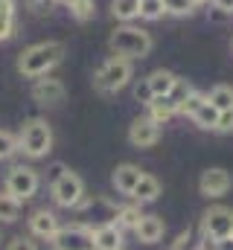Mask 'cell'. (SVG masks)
Instances as JSON below:
<instances>
[{
	"label": "cell",
	"instance_id": "1",
	"mask_svg": "<svg viewBox=\"0 0 233 250\" xmlns=\"http://www.w3.org/2000/svg\"><path fill=\"white\" fill-rule=\"evenodd\" d=\"M61 62H64L61 41H38L18 56V73L23 79H41V76H50V70H56Z\"/></svg>",
	"mask_w": 233,
	"mask_h": 250
},
{
	"label": "cell",
	"instance_id": "2",
	"mask_svg": "<svg viewBox=\"0 0 233 250\" xmlns=\"http://www.w3.org/2000/svg\"><path fill=\"white\" fill-rule=\"evenodd\" d=\"M108 47H111V56H122V59H146L152 50H155V38L152 32H146L143 26H134V23H122L116 26L108 38Z\"/></svg>",
	"mask_w": 233,
	"mask_h": 250
},
{
	"label": "cell",
	"instance_id": "3",
	"mask_svg": "<svg viewBox=\"0 0 233 250\" xmlns=\"http://www.w3.org/2000/svg\"><path fill=\"white\" fill-rule=\"evenodd\" d=\"M50 195H53V201H56L58 207H64V209H85V204H88L85 181L76 172L64 169L61 163H56L53 172H50Z\"/></svg>",
	"mask_w": 233,
	"mask_h": 250
},
{
	"label": "cell",
	"instance_id": "4",
	"mask_svg": "<svg viewBox=\"0 0 233 250\" xmlns=\"http://www.w3.org/2000/svg\"><path fill=\"white\" fill-rule=\"evenodd\" d=\"M18 146L23 151V157L29 160H41L53 151V128L47 120L41 117H32L21 125V134H18Z\"/></svg>",
	"mask_w": 233,
	"mask_h": 250
},
{
	"label": "cell",
	"instance_id": "5",
	"mask_svg": "<svg viewBox=\"0 0 233 250\" xmlns=\"http://www.w3.org/2000/svg\"><path fill=\"white\" fill-rule=\"evenodd\" d=\"M134 76V67H131V59H122V56H108L105 62L99 64L96 76H93V87L96 93L102 96H114L122 87H128Z\"/></svg>",
	"mask_w": 233,
	"mask_h": 250
},
{
	"label": "cell",
	"instance_id": "6",
	"mask_svg": "<svg viewBox=\"0 0 233 250\" xmlns=\"http://www.w3.org/2000/svg\"><path fill=\"white\" fill-rule=\"evenodd\" d=\"M3 189H6L12 198H18V201L23 204V201H29V198L41 189V175H38V169H32V166L18 163V166H12V169L6 172Z\"/></svg>",
	"mask_w": 233,
	"mask_h": 250
},
{
	"label": "cell",
	"instance_id": "7",
	"mask_svg": "<svg viewBox=\"0 0 233 250\" xmlns=\"http://www.w3.org/2000/svg\"><path fill=\"white\" fill-rule=\"evenodd\" d=\"M53 250H93V227L76 221V224H61L53 236Z\"/></svg>",
	"mask_w": 233,
	"mask_h": 250
},
{
	"label": "cell",
	"instance_id": "8",
	"mask_svg": "<svg viewBox=\"0 0 233 250\" xmlns=\"http://www.w3.org/2000/svg\"><path fill=\"white\" fill-rule=\"evenodd\" d=\"M201 233L207 242H222L233 236V209L228 207H210L201 215Z\"/></svg>",
	"mask_w": 233,
	"mask_h": 250
},
{
	"label": "cell",
	"instance_id": "9",
	"mask_svg": "<svg viewBox=\"0 0 233 250\" xmlns=\"http://www.w3.org/2000/svg\"><path fill=\"white\" fill-rule=\"evenodd\" d=\"M231 187H233V175L222 166H213V169L201 172V178H198V192L204 198H222V195L231 192Z\"/></svg>",
	"mask_w": 233,
	"mask_h": 250
},
{
	"label": "cell",
	"instance_id": "10",
	"mask_svg": "<svg viewBox=\"0 0 233 250\" xmlns=\"http://www.w3.org/2000/svg\"><path fill=\"white\" fill-rule=\"evenodd\" d=\"M161 140V125L155 123L152 117H137L134 123L128 125V143L134 148H152Z\"/></svg>",
	"mask_w": 233,
	"mask_h": 250
},
{
	"label": "cell",
	"instance_id": "11",
	"mask_svg": "<svg viewBox=\"0 0 233 250\" xmlns=\"http://www.w3.org/2000/svg\"><path fill=\"white\" fill-rule=\"evenodd\" d=\"M26 224H29V236H32V239H41V242H53V236L61 230L58 215L53 209H47V207H44V209H35Z\"/></svg>",
	"mask_w": 233,
	"mask_h": 250
},
{
	"label": "cell",
	"instance_id": "12",
	"mask_svg": "<svg viewBox=\"0 0 233 250\" xmlns=\"http://www.w3.org/2000/svg\"><path fill=\"white\" fill-rule=\"evenodd\" d=\"M64 96H67V90H64V82L61 79L41 76L32 84V99L38 105H58V102H64Z\"/></svg>",
	"mask_w": 233,
	"mask_h": 250
},
{
	"label": "cell",
	"instance_id": "13",
	"mask_svg": "<svg viewBox=\"0 0 233 250\" xmlns=\"http://www.w3.org/2000/svg\"><path fill=\"white\" fill-rule=\"evenodd\" d=\"M163 233H166V224L161 215H143L140 224L134 227V236L140 245H158L163 239Z\"/></svg>",
	"mask_w": 233,
	"mask_h": 250
},
{
	"label": "cell",
	"instance_id": "14",
	"mask_svg": "<svg viewBox=\"0 0 233 250\" xmlns=\"http://www.w3.org/2000/svg\"><path fill=\"white\" fill-rule=\"evenodd\" d=\"M146 172L137 166V163H119L114 169V175H111V184H114L116 192H122V195H131V189L140 184V178H143Z\"/></svg>",
	"mask_w": 233,
	"mask_h": 250
},
{
	"label": "cell",
	"instance_id": "15",
	"mask_svg": "<svg viewBox=\"0 0 233 250\" xmlns=\"http://www.w3.org/2000/svg\"><path fill=\"white\" fill-rule=\"evenodd\" d=\"M93 250H122V230L114 221L93 227Z\"/></svg>",
	"mask_w": 233,
	"mask_h": 250
},
{
	"label": "cell",
	"instance_id": "16",
	"mask_svg": "<svg viewBox=\"0 0 233 250\" xmlns=\"http://www.w3.org/2000/svg\"><path fill=\"white\" fill-rule=\"evenodd\" d=\"M175 82H178V76H175L172 70H163V67H158V70H152L146 76V84H149V93L152 96H169Z\"/></svg>",
	"mask_w": 233,
	"mask_h": 250
},
{
	"label": "cell",
	"instance_id": "17",
	"mask_svg": "<svg viewBox=\"0 0 233 250\" xmlns=\"http://www.w3.org/2000/svg\"><path fill=\"white\" fill-rule=\"evenodd\" d=\"M158 195H161V181H158L155 175H143L140 184L131 189V201L140 204V207H143V204H155Z\"/></svg>",
	"mask_w": 233,
	"mask_h": 250
},
{
	"label": "cell",
	"instance_id": "18",
	"mask_svg": "<svg viewBox=\"0 0 233 250\" xmlns=\"http://www.w3.org/2000/svg\"><path fill=\"white\" fill-rule=\"evenodd\" d=\"M146 108H149V117H152V120H155L158 125L169 123L175 114H178V105H175L169 96H155V99H152Z\"/></svg>",
	"mask_w": 233,
	"mask_h": 250
},
{
	"label": "cell",
	"instance_id": "19",
	"mask_svg": "<svg viewBox=\"0 0 233 250\" xmlns=\"http://www.w3.org/2000/svg\"><path fill=\"white\" fill-rule=\"evenodd\" d=\"M111 15L119 23H131L140 18V0H111Z\"/></svg>",
	"mask_w": 233,
	"mask_h": 250
},
{
	"label": "cell",
	"instance_id": "20",
	"mask_svg": "<svg viewBox=\"0 0 233 250\" xmlns=\"http://www.w3.org/2000/svg\"><path fill=\"white\" fill-rule=\"evenodd\" d=\"M140 218H143V212H140V204H131V207H116V215H114V224L125 233V230H131L134 233V227L140 224Z\"/></svg>",
	"mask_w": 233,
	"mask_h": 250
},
{
	"label": "cell",
	"instance_id": "21",
	"mask_svg": "<svg viewBox=\"0 0 233 250\" xmlns=\"http://www.w3.org/2000/svg\"><path fill=\"white\" fill-rule=\"evenodd\" d=\"M15 35V0H0V41Z\"/></svg>",
	"mask_w": 233,
	"mask_h": 250
},
{
	"label": "cell",
	"instance_id": "22",
	"mask_svg": "<svg viewBox=\"0 0 233 250\" xmlns=\"http://www.w3.org/2000/svg\"><path fill=\"white\" fill-rule=\"evenodd\" d=\"M207 102L216 108V111H231L233 108V87L231 84H216L210 93H204Z\"/></svg>",
	"mask_w": 233,
	"mask_h": 250
},
{
	"label": "cell",
	"instance_id": "23",
	"mask_svg": "<svg viewBox=\"0 0 233 250\" xmlns=\"http://www.w3.org/2000/svg\"><path fill=\"white\" fill-rule=\"evenodd\" d=\"M18 215H21V201L3 189L0 192V224H12V221H18Z\"/></svg>",
	"mask_w": 233,
	"mask_h": 250
},
{
	"label": "cell",
	"instance_id": "24",
	"mask_svg": "<svg viewBox=\"0 0 233 250\" xmlns=\"http://www.w3.org/2000/svg\"><path fill=\"white\" fill-rule=\"evenodd\" d=\"M18 151H21V146H18V134H12V131L0 128V163L12 160Z\"/></svg>",
	"mask_w": 233,
	"mask_h": 250
},
{
	"label": "cell",
	"instance_id": "25",
	"mask_svg": "<svg viewBox=\"0 0 233 250\" xmlns=\"http://www.w3.org/2000/svg\"><path fill=\"white\" fill-rule=\"evenodd\" d=\"M192 123L198 125V128H204V131H216V123H219V111H216L210 102H204V105L198 108V114L192 117Z\"/></svg>",
	"mask_w": 233,
	"mask_h": 250
},
{
	"label": "cell",
	"instance_id": "26",
	"mask_svg": "<svg viewBox=\"0 0 233 250\" xmlns=\"http://www.w3.org/2000/svg\"><path fill=\"white\" fill-rule=\"evenodd\" d=\"M172 250H204V239H198V233L186 227L184 233H178V236H175Z\"/></svg>",
	"mask_w": 233,
	"mask_h": 250
},
{
	"label": "cell",
	"instance_id": "27",
	"mask_svg": "<svg viewBox=\"0 0 233 250\" xmlns=\"http://www.w3.org/2000/svg\"><path fill=\"white\" fill-rule=\"evenodd\" d=\"M67 9H70V15H73L76 21H91L93 12H96V3H93V0H70Z\"/></svg>",
	"mask_w": 233,
	"mask_h": 250
},
{
	"label": "cell",
	"instance_id": "28",
	"mask_svg": "<svg viewBox=\"0 0 233 250\" xmlns=\"http://www.w3.org/2000/svg\"><path fill=\"white\" fill-rule=\"evenodd\" d=\"M166 15L163 0H140V18L143 21H161Z\"/></svg>",
	"mask_w": 233,
	"mask_h": 250
},
{
	"label": "cell",
	"instance_id": "29",
	"mask_svg": "<svg viewBox=\"0 0 233 250\" xmlns=\"http://www.w3.org/2000/svg\"><path fill=\"white\" fill-rule=\"evenodd\" d=\"M163 6H166V15H175V18H189L195 12L192 0H163Z\"/></svg>",
	"mask_w": 233,
	"mask_h": 250
},
{
	"label": "cell",
	"instance_id": "30",
	"mask_svg": "<svg viewBox=\"0 0 233 250\" xmlns=\"http://www.w3.org/2000/svg\"><path fill=\"white\" fill-rule=\"evenodd\" d=\"M204 102H207V96H204V93H195V90H192V93H189V96L184 99V105L178 108V114H184V117H189V120H192V117L198 114V108H201Z\"/></svg>",
	"mask_w": 233,
	"mask_h": 250
},
{
	"label": "cell",
	"instance_id": "31",
	"mask_svg": "<svg viewBox=\"0 0 233 250\" xmlns=\"http://www.w3.org/2000/svg\"><path fill=\"white\" fill-rule=\"evenodd\" d=\"M189 93H192V84H189L186 79H181V76H178V82H175V87L169 90V99H172L175 105L181 108V105H184V99H186Z\"/></svg>",
	"mask_w": 233,
	"mask_h": 250
},
{
	"label": "cell",
	"instance_id": "32",
	"mask_svg": "<svg viewBox=\"0 0 233 250\" xmlns=\"http://www.w3.org/2000/svg\"><path fill=\"white\" fill-rule=\"evenodd\" d=\"M6 250H41V248L32 236H15V239H9Z\"/></svg>",
	"mask_w": 233,
	"mask_h": 250
},
{
	"label": "cell",
	"instance_id": "33",
	"mask_svg": "<svg viewBox=\"0 0 233 250\" xmlns=\"http://www.w3.org/2000/svg\"><path fill=\"white\" fill-rule=\"evenodd\" d=\"M23 3H26V9H29L32 15H50L53 6H58L56 0H23Z\"/></svg>",
	"mask_w": 233,
	"mask_h": 250
},
{
	"label": "cell",
	"instance_id": "34",
	"mask_svg": "<svg viewBox=\"0 0 233 250\" xmlns=\"http://www.w3.org/2000/svg\"><path fill=\"white\" fill-rule=\"evenodd\" d=\"M216 131H219V134H231V131H233V108H231V111H219Z\"/></svg>",
	"mask_w": 233,
	"mask_h": 250
},
{
	"label": "cell",
	"instance_id": "35",
	"mask_svg": "<svg viewBox=\"0 0 233 250\" xmlns=\"http://www.w3.org/2000/svg\"><path fill=\"white\" fill-rule=\"evenodd\" d=\"M134 99H137V102H143V105H149V102L155 99V96L149 93V84H146V79L137 84V90H134Z\"/></svg>",
	"mask_w": 233,
	"mask_h": 250
},
{
	"label": "cell",
	"instance_id": "36",
	"mask_svg": "<svg viewBox=\"0 0 233 250\" xmlns=\"http://www.w3.org/2000/svg\"><path fill=\"white\" fill-rule=\"evenodd\" d=\"M213 9H219L222 15H233V0H213Z\"/></svg>",
	"mask_w": 233,
	"mask_h": 250
},
{
	"label": "cell",
	"instance_id": "37",
	"mask_svg": "<svg viewBox=\"0 0 233 250\" xmlns=\"http://www.w3.org/2000/svg\"><path fill=\"white\" fill-rule=\"evenodd\" d=\"M213 250H233V236L222 239V242H213Z\"/></svg>",
	"mask_w": 233,
	"mask_h": 250
},
{
	"label": "cell",
	"instance_id": "38",
	"mask_svg": "<svg viewBox=\"0 0 233 250\" xmlns=\"http://www.w3.org/2000/svg\"><path fill=\"white\" fill-rule=\"evenodd\" d=\"M192 3H195V6H201V3H207V0H192Z\"/></svg>",
	"mask_w": 233,
	"mask_h": 250
},
{
	"label": "cell",
	"instance_id": "39",
	"mask_svg": "<svg viewBox=\"0 0 233 250\" xmlns=\"http://www.w3.org/2000/svg\"><path fill=\"white\" fill-rule=\"evenodd\" d=\"M56 3H61V6H67V3H70V0H56Z\"/></svg>",
	"mask_w": 233,
	"mask_h": 250
}]
</instances>
